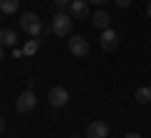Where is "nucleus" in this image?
Listing matches in <instances>:
<instances>
[{
    "label": "nucleus",
    "instance_id": "22",
    "mask_svg": "<svg viewBox=\"0 0 151 138\" xmlns=\"http://www.w3.org/2000/svg\"><path fill=\"white\" fill-rule=\"evenodd\" d=\"M73 138H78V136H73Z\"/></svg>",
    "mask_w": 151,
    "mask_h": 138
},
{
    "label": "nucleus",
    "instance_id": "19",
    "mask_svg": "<svg viewBox=\"0 0 151 138\" xmlns=\"http://www.w3.org/2000/svg\"><path fill=\"white\" fill-rule=\"evenodd\" d=\"M146 15L151 18V0H149V5H146Z\"/></svg>",
    "mask_w": 151,
    "mask_h": 138
},
{
    "label": "nucleus",
    "instance_id": "12",
    "mask_svg": "<svg viewBox=\"0 0 151 138\" xmlns=\"http://www.w3.org/2000/svg\"><path fill=\"white\" fill-rule=\"evenodd\" d=\"M134 98H136V103H151V85H141V88H136Z\"/></svg>",
    "mask_w": 151,
    "mask_h": 138
},
{
    "label": "nucleus",
    "instance_id": "6",
    "mask_svg": "<svg viewBox=\"0 0 151 138\" xmlns=\"http://www.w3.org/2000/svg\"><path fill=\"white\" fill-rule=\"evenodd\" d=\"M68 13H70L73 20H86V18L91 15V10H88V0H70Z\"/></svg>",
    "mask_w": 151,
    "mask_h": 138
},
{
    "label": "nucleus",
    "instance_id": "3",
    "mask_svg": "<svg viewBox=\"0 0 151 138\" xmlns=\"http://www.w3.org/2000/svg\"><path fill=\"white\" fill-rule=\"evenodd\" d=\"M68 50L76 55V58H83V55H88V50H91V43H88L83 35H70L68 38Z\"/></svg>",
    "mask_w": 151,
    "mask_h": 138
},
{
    "label": "nucleus",
    "instance_id": "11",
    "mask_svg": "<svg viewBox=\"0 0 151 138\" xmlns=\"http://www.w3.org/2000/svg\"><path fill=\"white\" fill-rule=\"evenodd\" d=\"M20 10V0H0V13L3 15H13Z\"/></svg>",
    "mask_w": 151,
    "mask_h": 138
},
{
    "label": "nucleus",
    "instance_id": "8",
    "mask_svg": "<svg viewBox=\"0 0 151 138\" xmlns=\"http://www.w3.org/2000/svg\"><path fill=\"white\" fill-rule=\"evenodd\" d=\"M108 123L106 121H93V123H88V128H86V138H108Z\"/></svg>",
    "mask_w": 151,
    "mask_h": 138
},
{
    "label": "nucleus",
    "instance_id": "1",
    "mask_svg": "<svg viewBox=\"0 0 151 138\" xmlns=\"http://www.w3.org/2000/svg\"><path fill=\"white\" fill-rule=\"evenodd\" d=\"M18 25H20V30L25 33V35H30V38L43 35V23H40V18H38L35 13H23L20 20H18Z\"/></svg>",
    "mask_w": 151,
    "mask_h": 138
},
{
    "label": "nucleus",
    "instance_id": "21",
    "mask_svg": "<svg viewBox=\"0 0 151 138\" xmlns=\"http://www.w3.org/2000/svg\"><path fill=\"white\" fill-rule=\"evenodd\" d=\"M0 20H3V13H0Z\"/></svg>",
    "mask_w": 151,
    "mask_h": 138
},
{
    "label": "nucleus",
    "instance_id": "15",
    "mask_svg": "<svg viewBox=\"0 0 151 138\" xmlns=\"http://www.w3.org/2000/svg\"><path fill=\"white\" fill-rule=\"evenodd\" d=\"M53 3H55L58 8H68V5H70V0H53Z\"/></svg>",
    "mask_w": 151,
    "mask_h": 138
},
{
    "label": "nucleus",
    "instance_id": "18",
    "mask_svg": "<svg viewBox=\"0 0 151 138\" xmlns=\"http://www.w3.org/2000/svg\"><path fill=\"white\" fill-rule=\"evenodd\" d=\"M5 131V118H0V133Z\"/></svg>",
    "mask_w": 151,
    "mask_h": 138
},
{
    "label": "nucleus",
    "instance_id": "5",
    "mask_svg": "<svg viewBox=\"0 0 151 138\" xmlns=\"http://www.w3.org/2000/svg\"><path fill=\"white\" fill-rule=\"evenodd\" d=\"M68 101H70V96H68V90H65L63 85H55V88H50V93H48V103H50L53 108H63Z\"/></svg>",
    "mask_w": 151,
    "mask_h": 138
},
{
    "label": "nucleus",
    "instance_id": "20",
    "mask_svg": "<svg viewBox=\"0 0 151 138\" xmlns=\"http://www.w3.org/2000/svg\"><path fill=\"white\" fill-rule=\"evenodd\" d=\"M3 55H5V53H3V45H0V60H3Z\"/></svg>",
    "mask_w": 151,
    "mask_h": 138
},
{
    "label": "nucleus",
    "instance_id": "4",
    "mask_svg": "<svg viewBox=\"0 0 151 138\" xmlns=\"http://www.w3.org/2000/svg\"><path fill=\"white\" fill-rule=\"evenodd\" d=\"M35 103H38L35 93L25 88V90L20 93V96H18V101H15V108H18V113H30L33 108H35Z\"/></svg>",
    "mask_w": 151,
    "mask_h": 138
},
{
    "label": "nucleus",
    "instance_id": "17",
    "mask_svg": "<svg viewBox=\"0 0 151 138\" xmlns=\"http://www.w3.org/2000/svg\"><path fill=\"white\" fill-rule=\"evenodd\" d=\"M124 138H141V136H139V133H126Z\"/></svg>",
    "mask_w": 151,
    "mask_h": 138
},
{
    "label": "nucleus",
    "instance_id": "16",
    "mask_svg": "<svg viewBox=\"0 0 151 138\" xmlns=\"http://www.w3.org/2000/svg\"><path fill=\"white\" fill-rule=\"evenodd\" d=\"M88 3H93V5H103V3H108V0H88Z\"/></svg>",
    "mask_w": 151,
    "mask_h": 138
},
{
    "label": "nucleus",
    "instance_id": "13",
    "mask_svg": "<svg viewBox=\"0 0 151 138\" xmlns=\"http://www.w3.org/2000/svg\"><path fill=\"white\" fill-rule=\"evenodd\" d=\"M38 48H40V38H33V40H28L23 45V55H35Z\"/></svg>",
    "mask_w": 151,
    "mask_h": 138
},
{
    "label": "nucleus",
    "instance_id": "9",
    "mask_svg": "<svg viewBox=\"0 0 151 138\" xmlns=\"http://www.w3.org/2000/svg\"><path fill=\"white\" fill-rule=\"evenodd\" d=\"M18 43V33L10 30V28H0V45H5V48H15Z\"/></svg>",
    "mask_w": 151,
    "mask_h": 138
},
{
    "label": "nucleus",
    "instance_id": "10",
    "mask_svg": "<svg viewBox=\"0 0 151 138\" xmlns=\"http://www.w3.org/2000/svg\"><path fill=\"white\" fill-rule=\"evenodd\" d=\"M91 20H93V25H96L98 30H106V28H111V18H108L106 10H96V13L91 15Z\"/></svg>",
    "mask_w": 151,
    "mask_h": 138
},
{
    "label": "nucleus",
    "instance_id": "14",
    "mask_svg": "<svg viewBox=\"0 0 151 138\" xmlns=\"http://www.w3.org/2000/svg\"><path fill=\"white\" fill-rule=\"evenodd\" d=\"M113 3H116V5H119V8H129L131 3H134V0H113Z\"/></svg>",
    "mask_w": 151,
    "mask_h": 138
},
{
    "label": "nucleus",
    "instance_id": "7",
    "mask_svg": "<svg viewBox=\"0 0 151 138\" xmlns=\"http://www.w3.org/2000/svg\"><path fill=\"white\" fill-rule=\"evenodd\" d=\"M101 48L103 50H116L119 48V33L113 30V28H106V30H101Z\"/></svg>",
    "mask_w": 151,
    "mask_h": 138
},
{
    "label": "nucleus",
    "instance_id": "2",
    "mask_svg": "<svg viewBox=\"0 0 151 138\" xmlns=\"http://www.w3.org/2000/svg\"><path fill=\"white\" fill-rule=\"evenodd\" d=\"M50 30H53L58 38L70 35V30H73V18H70V13H65V10L55 13L53 20H50Z\"/></svg>",
    "mask_w": 151,
    "mask_h": 138
}]
</instances>
